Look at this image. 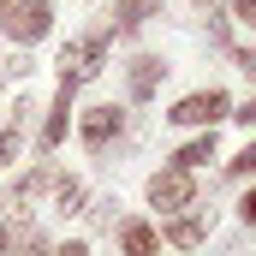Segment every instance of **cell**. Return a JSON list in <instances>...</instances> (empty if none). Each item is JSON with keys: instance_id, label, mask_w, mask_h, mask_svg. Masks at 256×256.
I'll return each mask as SVG.
<instances>
[{"instance_id": "obj_16", "label": "cell", "mask_w": 256, "mask_h": 256, "mask_svg": "<svg viewBox=\"0 0 256 256\" xmlns=\"http://www.w3.org/2000/svg\"><path fill=\"white\" fill-rule=\"evenodd\" d=\"M226 179H256V143H244V149L226 161Z\"/></svg>"}, {"instance_id": "obj_25", "label": "cell", "mask_w": 256, "mask_h": 256, "mask_svg": "<svg viewBox=\"0 0 256 256\" xmlns=\"http://www.w3.org/2000/svg\"><path fill=\"white\" fill-rule=\"evenodd\" d=\"M0 84H6V78H0Z\"/></svg>"}, {"instance_id": "obj_11", "label": "cell", "mask_w": 256, "mask_h": 256, "mask_svg": "<svg viewBox=\"0 0 256 256\" xmlns=\"http://www.w3.org/2000/svg\"><path fill=\"white\" fill-rule=\"evenodd\" d=\"M120 250L126 256H161V232L149 220H120Z\"/></svg>"}, {"instance_id": "obj_5", "label": "cell", "mask_w": 256, "mask_h": 256, "mask_svg": "<svg viewBox=\"0 0 256 256\" xmlns=\"http://www.w3.org/2000/svg\"><path fill=\"white\" fill-rule=\"evenodd\" d=\"M149 202L167 208V214H179V208L196 202V179L185 173V167H161V173H149Z\"/></svg>"}, {"instance_id": "obj_3", "label": "cell", "mask_w": 256, "mask_h": 256, "mask_svg": "<svg viewBox=\"0 0 256 256\" xmlns=\"http://www.w3.org/2000/svg\"><path fill=\"white\" fill-rule=\"evenodd\" d=\"M131 114L120 108V102H96V108H84V120H78V137H84V149L90 155H108L120 137H126Z\"/></svg>"}, {"instance_id": "obj_14", "label": "cell", "mask_w": 256, "mask_h": 256, "mask_svg": "<svg viewBox=\"0 0 256 256\" xmlns=\"http://www.w3.org/2000/svg\"><path fill=\"white\" fill-rule=\"evenodd\" d=\"M54 208H60V214H84V179L60 173V179H54Z\"/></svg>"}, {"instance_id": "obj_12", "label": "cell", "mask_w": 256, "mask_h": 256, "mask_svg": "<svg viewBox=\"0 0 256 256\" xmlns=\"http://www.w3.org/2000/svg\"><path fill=\"white\" fill-rule=\"evenodd\" d=\"M54 179H60V173H54V161H36V167L12 185V208H24L30 196H42V191H54Z\"/></svg>"}, {"instance_id": "obj_23", "label": "cell", "mask_w": 256, "mask_h": 256, "mask_svg": "<svg viewBox=\"0 0 256 256\" xmlns=\"http://www.w3.org/2000/svg\"><path fill=\"white\" fill-rule=\"evenodd\" d=\"M238 220H244V226H256V191L244 196V202H238Z\"/></svg>"}, {"instance_id": "obj_2", "label": "cell", "mask_w": 256, "mask_h": 256, "mask_svg": "<svg viewBox=\"0 0 256 256\" xmlns=\"http://www.w3.org/2000/svg\"><path fill=\"white\" fill-rule=\"evenodd\" d=\"M0 30H6V42L24 54V48H36V42L54 30V6H48V0H6V6H0Z\"/></svg>"}, {"instance_id": "obj_22", "label": "cell", "mask_w": 256, "mask_h": 256, "mask_svg": "<svg viewBox=\"0 0 256 256\" xmlns=\"http://www.w3.org/2000/svg\"><path fill=\"white\" fill-rule=\"evenodd\" d=\"M232 120H238V126H256V96L244 102V108H232Z\"/></svg>"}, {"instance_id": "obj_6", "label": "cell", "mask_w": 256, "mask_h": 256, "mask_svg": "<svg viewBox=\"0 0 256 256\" xmlns=\"http://www.w3.org/2000/svg\"><path fill=\"white\" fill-rule=\"evenodd\" d=\"M72 102H78L72 90H54V102H48V120H42V131H36V149H42V155H54V149L66 143V131H72Z\"/></svg>"}, {"instance_id": "obj_4", "label": "cell", "mask_w": 256, "mask_h": 256, "mask_svg": "<svg viewBox=\"0 0 256 256\" xmlns=\"http://www.w3.org/2000/svg\"><path fill=\"white\" fill-rule=\"evenodd\" d=\"M173 126H196V131H214L220 120H232V96L226 90H196L185 102H173V114H167Z\"/></svg>"}, {"instance_id": "obj_21", "label": "cell", "mask_w": 256, "mask_h": 256, "mask_svg": "<svg viewBox=\"0 0 256 256\" xmlns=\"http://www.w3.org/2000/svg\"><path fill=\"white\" fill-rule=\"evenodd\" d=\"M232 18L238 24H256V0H232Z\"/></svg>"}, {"instance_id": "obj_9", "label": "cell", "mask_w": 256, "mask_h": 256, "mask_svg": "<svg viewBox=\"0 0 256 256\" xmlns=\"http://www.w3.org/2000/svg\"><path fill=\"white\" fill-rule=\"evenodd\" d=\"M48 250H54V238L42 232V220L18 214V226H12V244H6V256H48Z\"/></svg>"}, {"instance_id": "obj_7", "label": "cell", "mask_w": 256, "mask_h": 256, "mask_svg": "<svg viewBox=\"0 0 256 256\" xmlns=\"http://www.w3.org/2000/svg\"><path fill=\"white\" fill-rule=\"evenodd\" d=\"M161 78H167V60H161V54H137V60L126 66V96L131 102H149V96L161 90Z\"/></svg>"}, {"instance_id": "obj_15", "label": "cell", "mask_w": 256, "mask_h": 256, "mask_svg": "<svg viewBox=\"0 0 256 256\" xmlns=\"http://www.w3.org/2000/svg\"><path fill=\"white\" fill-rule=\"evenodd\" d=\"M18 149H24V126L6 120V126H0V161H18Z\"/></svg>"}, {"instance_id": "obj_17", "label": "cell", "mask_w": 256, "mask_h": 256, "mask_svg": "<svg viewBox=\"0 0 256 256\" xmlns=\"http://www.w3.org/2000/svg\"><path fill=\"white\" fill-rule=\"evenodd\" d=\"M84 214H90V226H102V232H108V226H114V214H120V202H114V196H102V202H96V208H84Z\"/></svg>"}, {"instance_id": "obj_19", "label": "cell", "mask_w": 256, "mask_h": 256, "mask_svg": "<svg viewBox=\"0 0 256 256\" xmlns=\"http://www.w3.org/2000/svg\"><path fill=\"white\" fill-rule=\"evenodd\" d=\"M232 60H238V72H244V78H250V84H256V48H238Z\"/></svg>"}, {"instance_id": "obj_10", "label": "cell", "mask_w": 256, "mask_h": 256, "mask_svg": "<svg viewBox=\"0 0 256 256\" xmlns=\"http://www.w3.org/2000/svg\"><path fill=\"white\" fill-rule=\"evenodd\" d=\"M161 238H167V244H179V250H196V244L208 238V220H202V214H167Z\"/></svg>"}, {"instance_id": "obj_13", "label": "cell", "mask_w": 256, "mask_h": 256, "mask_svg": "<svg viewBox=\"0 0 256 256\" xmlns=\"http://www.w3.org/2000/svg\"><path fill=\"white\" fill-rule=\"evenodd\" d=\"M202 161H214V131H202V137H191L179 155H173V167H185V173H196Z\"/></svg>"}, {"instance_id": "obj_8", "label": "cell", "mask_w": 256, "mask_h": 256, "mask_svg": "<svg viewBox=\"0 0 256 256\" xmlns=\"http://www.w3.org/2000/svg\"><path fill=\"white\" fill-rule=\"evenodd\" d=\"M149 18H161V0H114V18H108V30H114V36H137Z\"/></svg>"}, {"instance_id": "obj_26", "label": "cell", "mask_w": 256, "mask_h": 256, "mask_svg": "<svg viewBox=\"0 0 256 256\" xmlns=\"http://www.w3.org/2000/svg\"><path fill=\"white\" fill-rule=\"evenodd\" d=\"M0 6H6V0H0Z\"/></svg>"}, {"instance_id": "obj_18", "label": "cell", "mask_w": 256, "mask_h": 256, "mask_svg": "<svg viewBox=\"0 0 256 256\" xmlns=\"http://www.w3.org/2000/svg\"><path fill=\"white\" fill-rule=\"evenodd\" d=\"M208 42H214V48H232V30H226V18H208Z\"/></svg>"}, {"instance_id": "obj_1", "label": "cell", "mask_w": 256, "mask_h": 256, "mask_svg": "<svg viewBox=\"0 0 256 256\" xmlns=\"http://www.w3.org/2000/svg\"><path fill=\"white\" fill-rule=\"evenodd\" d=\"M108 42H114V30L108 24H96V30H84V36H72L60 48V90H84V84H96L102 72H108Z\"/></svg>"}, {"instance_id": "obj_24", "label": "cell", "mask_w": 256, "mask_h": 256, "mask_svg": "<svg viewBox=\"0 0 256 256\" xmlns=\"http://www.w3.org/2000/svg\"><path fill=\"white\" fill-rule=\"evenodd\" d=\"M196 6H214V0H196Z\"/></svg>"}, {"instance_id": "obj_20", "label": "cell", "mask_w": 256, "mask_h": 256, "mask_svg": "<svg viewBox=\"0 0 256 256\" xmlns=\"http://www.w3.org/2000/svg\"><path fill=\"white\" fill-rule=\"evenodd\" d=\"M48 256H90V244H84V238H66V244H54Z\"/></svg>"}]
</instances>
